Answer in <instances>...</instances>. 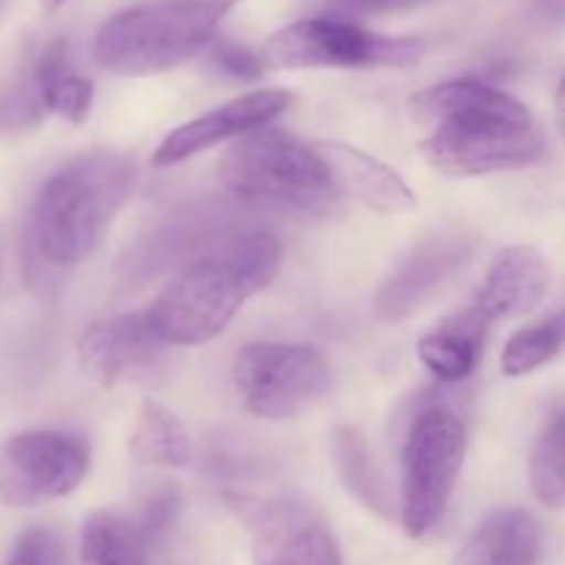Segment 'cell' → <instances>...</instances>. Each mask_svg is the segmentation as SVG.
Wrapping results in <instances>:
<instances>
[{
    "instance_id": "obj_1",
    "label": "cell",
    "mask_w": 565,
    "mask_h": 565,
    "mask_svg": "<svg viewBox=\"0 0 565 565\" xmlns=\"http://www.w3.org/2000/svg\"><path fill=\"white\" fill-rule=\"evenodd\" d=\"M423 125V154L450 177H480L533 166L544 132L527 105L483 81H447L412 99Z\"/></svg>"
},
{
    "instance_id": "obj_2",
    "label": "cell",
    "mask_w": 565,
    "mask_h": 565,
    "mask_svg": "<svg viewBox=\"0 0 565 565\" xmlns=\"http://www.w3.org/2000/svg\"><path fill=\"white\" fill-rule=\"evenodd\" d=\"M281 246L270 232L246 230L174 274L149 309L171 348L204 345L235 320L243 303L279 274Z\"/></svg>"
},
{
    "instance_id": "obj_3",
    "label": "cell",
    "mask_w": 565,
    "mask_h": 565,
    "mask_svg": "<svg viewBox=\"0 0 565 565\" xmlns=\"http://www.w3.org/2000/svg\"><path fill=\"white\" fill-rule=\"evenodd\" d=\"M132 193V169L110 152H88L50 174L28 213V259L44 270L81 265Z\"/></svg>"
},
{
    "instance_id": "obj_4",
    "label": "cell",
    "mask_w": 565,
    "mask_h": 565,
    "mask_svg": "<svg viewBox=\"0 0 565 565\" xmlns=\"http://www.w3.org/2000/svg\"><path fill=\"white\" fill-rule=\"evenodd\" d=\"M218 180L246 207H276L309 218L340 213L342 193L312 143L274 127L237 138L218 163Z\"/></svg>"
},
{
    "instance_id": "obj_5",
    "label": "cell",
    "mask_w": 565,
    "mask_h": 565,
    "mask_svg": "<svg viewBox=\"0 0 565 565\" xmlns=\"http://www.w3.org/2000/svg\"><path fill=\"white\" fill-rule=\"evenodd\" d=\"M237 0H147L119 11L94 39L97 64L127 77L160 75L215 44Z\"/></svg>"
},
{
    "instance_id": "obj_6",
    "label": "cell",
    "mask_w": 565,
    "mask_h": 565,
    "mask_svg": "<svg viewBox=\"0 0 565 565\" xmlns=\"http://www.w3.org/2000/svg\"><path fill=\"white\" fill-rule=\"evenodd\" d=\"M467 458V425L452 408L430 406L414 417L401 456V516L423 539L445 516Z\"/></svg>"
},
{
    "instance_id": "obj_7",
    "label": "cell",
    "mask_w": 565,
    "mask_h": 565,
    "mask_svg": "<svg viewBox=\"0 0 565 565\" xmlns=\"http://www.w3.org/2000/svg\"><path fill=\"white\" fill-rule=\"evenodd\" d=\"M423 53L419 39L381 36L353 22L318 17L276 31L259 55L270 70H384L417 64Z\"/></svg>"
},
{
    "instance_id": "obj_8",
    "label": "cell",
    "mask_w": 565,
    "mask_h": 565,
    "mask_svg": "<svg viewBox=\"0 0 565 565\" xmlns=\"http://www.w3.org/2000/svg\"><path fill=\"white\" fill-rule=\"evenodd\" d=\"M232 386L254 417L290 419L329 392L331 370L312 345L254 342L232 362Z\"/></svg>"
},
{
    "instance_id": "obj_9",
    "label": "cell",
    "mask_w": 565,
    "mask_h": 565,
    "mask_svg": "<svg viewBox=\"0 0 565 565\" xmlns=\"http://www.w3.org/2000/svg\"><path fill=\"white\" fill-rule=\"evenodd\" d=\"M88 441L70 430H25L0 441V505L33 508L61 500L88 472Z\"/></svg>"
},
{
    "instance_id": "obj_10",
    "label": "cell",
    "mask_w": 565,
    "mask_h": 565,
    "mask_svg": "<svg viewBox=\"0 0 565 565\" xmlns=\"http://www.w3.org/2000/svg\"><path fill=\"white\" fill-rule=\"evenodd\" d=\"M169 342L147 312L116 315L88 326L77 340V364L99 386L149 384L169 370Z\"/></svg>"
},
{
    "instance_id": "obj_11",
    "label": "cell",
    "mask_w": 565,
    "mask_h": 565,
    "mask_svg": "<svg viewBox=\"0 0 565 565\" xmlns=\"http://www.w3.org/2000/svg\"><path fill=\"white\" fill-rule=\"evenodd\" d=\"M246 230H254V226L241 224V213L230 204H196L185 213L171 215L152 235L143 237L127 254L121 270H125L127 281H147L160 270L185 268L188 263L213 252L215 246Z\"/></svg>"
},
{
    "instance_id": "obj_12",
    "label": "cell",
    "mask_w": 565,
    "mask_h": 565,
    "mask_svg": "<svg viewBox=\"0 0 565 565\" xmlns=\"http://www.w3.org/2000/svg\"><path fill=\"white\" fill-rule=\"evenodd\" d=\"M252 527L254 565H342L329 524L303 502L276 500L243 505Z\"/></svg>"
},
{
    "instance_id": "obj_13",
    "label": "cell",
    "mask_w": 565,
    "mask_h": 565,
    "mask_svg": "<svg viewBox=\"0 0 565 565\" xmlns=\"http://www.w3.org/2000/svg\"><path fill=\"white\" fill-rule=\"evenodd\" d=\"M472 248L475 237L467 232H441L414 246L375 292V315L386 323H395L417 312L467 263Z\"/></svg>"
},
{
    "instance_id": "obj_14",
    "label": "cell",
    "mask_w": 565,
    "mask_h": 565,
    "mask_svg": "<svg viewBox=\"0 0 565 565\" xmlns=\"http://www.w3.org/2000/svg\"><path fill=\"white\" fill-rule=\"evenodd\" d=\"M292 103V94L285 88H263V92H248L232 103L213 108L199 119L185 121L177 130L163 138L152 154L154 166H174L204 149L224 143L230 138H243L254 130L268 127L276 116L285 114Z\"/></svg>"
},
{
    "instance_id": "obj_15",
    "label": "cell",
    "mask_w": 565,
    "mask_h": 565,
    "mask_svg": "<svg viewBox=\"0 0 565 565\" xmlns=\"http://www.w3.org/2000/svg\"><path fill=\"white\" fill-rule=\"evenodd\" d=\"M550 285L552 270L544 254L533 246H511L494 257L472 307L491 326L522 318L544 301Z\"/></svg>"
},
{
    "instance_id": "obj_16",
    "label": "cell",
    "mask_w": 565,
    "mask_h": 565,
    "mask_svg": "<svg viewBox=\"0 0 565 565\" xmlns=\"http://www.w3.org/2000/svg\"><path fill=\"white\" fill-rule=\"evenodd\" d=\"M312 147L342 196H351L367 204L370 210L390 215L406 213L417 204V196L406 180L373 154L340 141H315Z\"/></svg>"
},
{
    "instance_id": "obj_17",
    "label": "cell",
    "mask_w": 565,
    "mask_h": 565,
    "mask_svg": "<svg viewBox=\"0 0 565 565\" xmlns=\"http://www.w3.org/2000/svg\"><path fill=\"white\" fill-rule=\"evenodd\" d=\"M491 323L475 307L450 315L419 340L417 356L445 384H458L475 373Z\"/></svg>"
},
{
    "instance_id": "obj_18",
    "label": "cell",
    "mask_w": 565,
    "mask_h": 565,
    "mask_svg": "<svg viewBox=\"0 0 565 565\" xmlns=\"http://www.w3.org/2000/svg\"><path fill=\"white\" fill-rule=\"evenodd\" d=\"M541 530L522 508L494 511L469 535L456 565H539Z\"/></svg>"
},
{
    "instance_id": "obj_19",
    "label": "cell",
    "mask_w": 565,
    "mask_h": 565,
    "mask_svg": "<svg viewBox=\"0 0 565 565\" xmlns=\"http://www.w3.org/2000/svg\"><path fill=\"white\" fill-rule=\"evenodd\" d=\"M36 92L47 114L61 116V119L81 125L92 110L94 88L86 77L72 72L70 64V44L64 39H53L47 47L39 53L31 70Z\"/></svg>"
},
{
    "instance_id": "obj_20",
    "label": "cell",
    "mask_w": 565,
    "mask_h": 565,
    "mask_svg": "<svg viewBox=\"0 0 565 565\" xmlns=\"http://www.w3.org/2000/svg\"><path fill=\"white\" fill-rule=\"evenodd\" d=\"M127 447H130L132 461L141 467L182 469L191 463L193 456L185 425L158 401H143Z\"/></svg>"
},
{
    "instance_id": "obj_21",
    "label": "cell",
    "mask_w": 565,
    "mask_h": 565,
    "mask_svg": "<svg viewBox=\"0 0 565 565\" xmlns=\"http://www.w3.org/2000/svg\"><path fill=\"white\" fill-rule=\"evenodd\" d=\"M81 565H149V539L130 519L97 511L83 522Z\"/></svg>"
},
{
    "instance_id": "obj_22",
    "label": "cell",
    "mask_w": 565,
    "mask_h": 565,
    "mask_svg": "<svg viewBox=\"0 0 565 565\" xmlns=\"http://www.w3.org/2000/svg\"><path fill=\"white\" fill-rule=\"evenodd\" d=\"M565 351V309L519 331L508 340L502 351V373L508 379H522V375L535 373L539 367L550 364Z\"/></svg>"
},
{
    "instance_id": "obj_23",
    "label": "cell",
    "mask_w": 565,
    "mask_h": 565,
    "mask_svg": "<svg viewBox=\"0 0 565 565\" xmlns=\"http://www.w3.org/2000/svg\"><path fill=\"white\" fill-rule=\"evenodd\" d=\"M530 483L546 508L565 505V408L550 417L530 458Z\"/></svg>"
},
{
    "instance_id": "obj_24",
    "label": "cell",
    "mask_w": 565,
    "mask_h": 565,
    "mask_svg": "<svg viewBox=\"0 0 565 565\" xmlns=\"http://www.w3.org/2000/svg\"><path fill=\"white\" fill-rule=\"evenodd\" d=\"M334 450L348 489H353V494L362 502H367L370 508L386 513V500L381 494L379 478L373 475V463H370L367 447L362 445V439L353 430H340Z\"/></svg>"
},
{
    "instance_id": "obj_25",
    "label": "cell",
    "mask_w": 565,
    "mask_h": 565,
    "mask_svg": "<svg viewBox=\"0 0 565 565\" xmlns=\"http://www.w3.org/2000/svg\"><path fill=\"white\" fill-rule=\"evenodd\" d=\"M47 114L42 105V97L36 92L33 77H22L17 86H9L0 94V130H28Z\"/></svg>"
},
{
    "instance_id": "obj_26",
    "label": "cell",
    "mask_w": 565,
    "mask_h": 565,
    "mask_svg": "<svg viewBox=\"0 0 565 565\" xmlns=\"http://www.w3.org/2000/svg\"><path fill=\"white\" fill-rule=\"evenodd\" d=\"M6 565H70L66 544L47 527H31L14 541Z\"/></svg>"
},
{
    "instance_id": "obj_27",
    "label": "cell",
    "mask_w": 565,
    "mask_h": 565,
    "mask_svg": "<svg viewBox=\"0 0 565 565\" xmlns=\"http://www.w3.org/2000/svg\"><path fill=\"white\" fill-rule=\"evenodd\" d=\"M213 61L221 72L241 81H257L268 66H265L263 55L252 53L248 47H241L235 42H215L213 44Z\"/></svg>"
},
{
    "instance_id": "obj_28",
    "label": "cell",
    "mask_w": 565,
    "mask_h": 565,
    "mask_svg": "<svg viewBox=\"0 0 565 565\" xmlns=\"http://www.w3.org/2000/svg\"><path fill=\"white\" fill-rule=\"evenodd\" d=\"M419 3H428V0H329V6L340 14H392V11H406L414 9Z\"/></svg>"
},
{
    "instance_id": "obj_29",
    "label": "cell",
    "mask_w": 565,
    "mask_h": 565,
    "mask_svg": "<svg viewBox=\"0 0 565 565\" xmlns=\"http://www.w3.org/2000/svg\"><path fill=\"white\" fill-rule=\"evenodd\" d=\"M555 105H557V121H561V130H563V136H565V77L561 81V86H557Z\"/></svg>"
},
{
    "instance_id": "obj_30",
    "label": "cell",
    "mask_w": 565,
    "mask_h": 565,
    "mask_svg": "<svg viewBox=\"0 0 565 565\" xmlns=\"http://www.w3.org/2000/svg\"><path fill=\"white\" fill-rule=\"evenodd\" d=\"M66 3H70V0H42L44 11H50V14H53V11H58L61 6H66Z\"/></svg>"
}]
</instances>
